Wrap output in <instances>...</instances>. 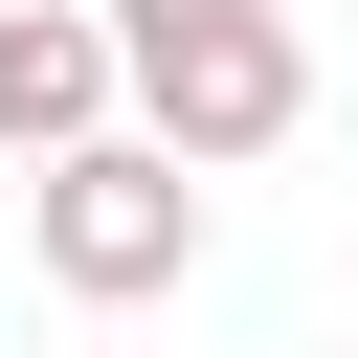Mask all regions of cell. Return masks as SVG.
Instances as JSON below:
<instances>
[{
    "instance_id": "2",
    "label": "cell",
    "mask_w": 358,
    "mask_h": 358,
    "mask_svg": "<svg viewBox=\"0 0 358 358\" xmlns=\"http://www.w3.org/2000/svg\"><path fill=\"white\" fill-rule=\"evenodd\" d=\"M45 291H90V313H134V291H179L201 268V179L157 157V134H90V157H45Z\"/></svg>"
},
{
    "instance_id": "4",
    "label": "cell",
    "mask_w": 358,
    "mask_h": 358,
    "mask_svg": "<svg viewBox=\"0 0 358 358\" xmlns=\"http://www.w3.org/2000/svg\"><path fill=\"white\" fill-rule=\"evenodd\" d=\"M336 358H358V336H336Z\"/></svg>"
},
{
    "instance_id": "1",
    "label": "cell",
    "mask_w": 358,
    "mask_h": 358,
    "mask_svg": "<svg viewBox=\"0 0 358 358\" xmlns=\"http://www.w3.org/2000/svg\"><path fill=\"white\" fill-rule=\"evenodd\" d=\"M112 90L179 179H224L313 112V45H291V0H112Z\"/></svg>"
},
{
    "instance_id": "3",
    "label": "cell",
    "mask_w": 358,
    "mask_h": 358,
    "mask_svg": "<svg viewBox=\"0 0 358 358\" xmlns=\"http://www.w3.org/2000/svg\"><path fill=\"white\" fill-rule=\"evenodd\" d=\"M134 90H112V22H67V0H0V134L22 157H90Z\"/></svg>"
}]
</instances>
